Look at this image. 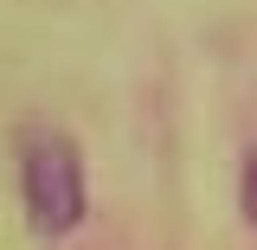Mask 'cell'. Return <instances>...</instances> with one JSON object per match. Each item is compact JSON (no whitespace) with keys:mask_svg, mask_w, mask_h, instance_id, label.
<instances>
[{"mask_svg":"<svg viewBox=\"0 0 257 250\" xmlns=\"http://www.w3.org/2000/svg\"><path fill=\"white\" fill-rule=\"evenodd\" d=\"M20 199L39 237H64L77 231L90 199H84V154L71 148L58 128H26L20 135Z\"/></svg>","mask_w":257,"mask_h":250,"instance_id":"obj_1","label":"cell"},{"mask_svg":"<svg viewBox=\"0 0 257 250\" xmlns=\"http://www.w3.org/2000/svg\"><path fill=\"white\" fill-rule=\"evenodd\" d=\"M244 218L257 224V148H251V160H244Z\"/></svg>","mask_w":257,"mask_h":250,"instance_id":"obj_2","label":"cell"}]
</instances>
